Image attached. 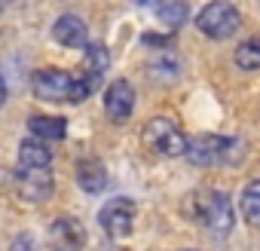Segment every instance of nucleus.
Wrapping results in <instances>:
<instances>
[{
  "label": "nucleus",
  "instance_id": "f257e3e1",
  "mask_svg": "<svg viewBox=\"0 0 260 251\" xmlns=\"http://www.w3.org/2000/svg\"><path fill=\"white\" fill-rule=\"evenodd\" d=\"M187 214L196 224H202L211 236H230L233 221H236L230 196L223 190H208V187L187 196Z\"/></svg>",
  "mask_w": 260,
  "mask_h": 251
},
{
  "label": "nucleus",
  "instance_id": "f03ea898",
  "mask_svg": "<svg viewBox=\"0 0 260 251\" xmlns=\"http://www.w3.org/2000/svg\"><path fill=\"white\" fill-rule=\"evenodd\" d=\"M248 153L245 141L242 138H233V135H196V138H187V163L193 166H236L242 163Z\"/></svg>",
  "mask_w": 260,
  "mask_h": 251
},
{
  "label": "nucleus",
  "instance_id": "7ed1b4c3",
  "mask_svg": "<svg viewBox=\"0 0 260 251\" xmlns=\"http://www.w3.org/2000/svg\"><path fill=\"white\" fill-rule=\"evenodd\" d=\"M144 144H147V150H153V153L162 156V160L184 156V150H187L184 132L178 129V122H172V119H166V116H153V119L144 125Z\"/></svg>",
  "mask_w": 260,
  "mask_h": 251
},
{
  "label": "nucleus",
  "instance_id": "20e7f679",
  "mask_svg": "<svg viewBox=\"0 0 260 251\" xmlns=\"http://www.w3.org/2000/svg\"><path fill=\"white\" fill-rule=\"evenodd\" d=\"M196 28L211 37V40H230L239 28H242V16L233 4H223V0H214L208 4L199 16H196Z\"/></svg>",
  "mask_w": 260,
  "mask_h": 251
},
{
  "label": "nucleus",
  "instance_id": "39448f33",
  "mask_svg": "<svg viewBox=\"0 0 260 251\" xmlns=\"http://www.w3.org/2000/svg\"><path fill=\"white\" fill-rule=\"evenodd\" d=\"M31 89L40 101H77V77L58 68H40L31 74Z\"/></svg>",
  "mask_w": 260,
  "mask_h": 251
},
{
  "label": "nucleus",
  "instance_id": "423d86ee",
  "mask_svg": "<svg viewBox=\"0 0 260 251\" xmlns=\"http://www.w3.org/2000/svg\"><path fill=\"white\" fill-rule=\"evenodd\" d=\"M98 224H101V230H104L110 239H125L128 233L135 230V202L125 199V196L110 199L107 205H101Z\"/></svg>",
  "mask_w": 260,
  "mask_h": 251
},
{
  "label": "nucleus",
  "instance_id": "0eeeda50",
  "mask_svg": "<svg viewBox=\"0 0 260 251\" xmlns=\"http://www.w3.org/2000/svg\"><path fill=\"white\" fill-rule=\"evenodd\" d=\"M13 187L19 193V199L25 202H46L52 196V169H40V172H25L16 169L13 172Z\"/></svg>",
  "mask_w": 260,
  "mask_h": 251
},
{
  "label": "nucleus",
  "instance_id": "6e6552de",
  "mask_svg": "<svg viewBox=\"0 0 260 251\" xmlns=\"http://www.w3.org/2000/svg\"><path fill=\"white\" fill-rule=\"evenodd\" d=\"M86 245V230L77 217L61 214L49 224V248L52 251H83Z\"/></svg>",
  "mask_w": 260,
  "mask_h": 251
},
{
  "label": "nucleus",
  "instance_id": "1a4fd4ad",
  "mask_svg": "<svg viewBox=\"0 0 260 251\" xmlns=\"http://www.w3.org/2000/svg\"><path fill=\"white\" fill-rule=\"evenodd\" d=\"M135 110V89L128 80H113L104 92V113L110 122H125Z\"/></svg>",
  "mask_w": 260,
  "mask_h": 251
},
{
  "label": "nucleus",
  "instance_id": "9d476101",
  "mask_svg": "<svg viewBox=\"0 0 260 251\" xmlns=\"http://www.w3.org/2000/svg\"><path fill=\"white\" fill-rule=\"evenodd\" d=\"M52 37H55V43H61V46H68V49L89 46V28H86V22H83L80 16H74V13H64V16L55 19Z\"/></svg>",
  "mask_w": 260,
  "mask_h": 251
},
{
  "label": "nucleus",
  "instance_id": "9b49d317",
  "mask_svg": "<svg viewBox=\"0 0 260 251\" xmlns=\"http://www.w3.org/2000/svg\"><path fill=\"white\" fill-rule=\"evenodd\" d=\"M52 166V153L46 147V141L40 138H28L19 144V163L16 169H25V172H40V169H49Z\"/></svg>",
  "mask_w": 260,
  "mask_h": 251
},
{
  "label": "nucleus",
  "instance_id": "f8f14e48",
  "mask_svg": "<svg viewBox=\"0 0 260 251\" xmlns=\"http://www.w3.org/2000/svg\"><path fill=\"white\" fill-rule=\"evenodd\" d=\"M74 175H77L80 190H86V193H101L107 187V169L98 160H80Z\"/></svg>",
  "mask_w": 260,
  "mask_h": 251
},
{
  "label": "nucleus",
  "instance_id": "ddd939ff",
  "mask_svg": "<svg viewBox=\"0 0 260 251\" xmlns=\"http://www.w3.org/2000/svg\"><path fill=\"white\" fill-rule=\"evenodd\" d=\"M28 129L40 141H61L68 135V119L64 116H31Z\"/></svg>",
  "mask_w": 260,
  "mask_h": 251
},
{
  "label": "nucleus",
  "instance_id": "4468645a",
  "mask_svg": "<svg viewBox=\"0 0 260 251\" xmlns=\"http://www.w3.org/2000/svg\"><path fill=\"white\" fill-rule=\"evenodd\" d=\"M153 13H156V19H159L162 25H169L172 31L181 28V25L187 22V16H190L184 0H159V4L153 7Z\"/></svg>",
  "mask_w": 260,
  "mask_h": 251
},
{
  "label": "nucleus",
  "instance_id": "2eb2a0df",
  "mask_svg": "<svg viewBox=\"0 0 260 251\" xmlns=\"http://www.w3.org/2000/svg\"><path fill=\"white\" fill-rule=\"evenodd\" d=\"M239 208H242L245 224H251V227H257V230H260V181H251V184L242 190Z\"/></svg>",
  "mask_w": 260,
  "mask_h": 251
},
{
  "label": "nucleus",
  "instance_id": "dca6fc26",
  "mask_svg": "<svg viewBox=\"0 0 260 251\" xmlns=\"http://www.w3.org/2000/svg\"><path fill=\"white\" fill-rule=\"evenodd\" d=\"M236 65L242 71H257L260 68V37H248L236 49Z\"/></svg>",
  "mask_w": 260,
  "mask_h": 251
},
{
  "label": "nucleus",
  "instance_id": "f3484780",
  "mask_svg": "<svg viewBox=\"0 0 260 251\" xmlns=\"http://www.w3.org/2000/svg\"><path fill=\"white\" fill-rule=\"evenodd\" d=\"M110 58H107V46L104 43H89L86 46V74L92 77H104Z\"/></svg>",
  "mask_w": 260,
  "mask_h": 251
},
{
  "label": "nucleus",
  "instance_id": "a211bd4d",
  "mask_svg": "<svg viewBox=\"0 0 260 251\" xmlns=\"http://www.w3.org/2000/svg\"><path fill=\"white\" fill-rule=\"evenodd\" d=\"M150 77H156L159 83H172V80L178 77V65H175L169 55H162L159 61H153V65H150Z\"/></svg>",
  "mask_w": 260,
  "mask_h": 251
},
{
  "label": "nucleus",
  "instance_id": "6ab92c4d",
  "mask_svg": "<svg viewBox=\"0 0 260 251\" xmlns=\"http://www.w3.org/2000/svg\"><path fill=\"white\" fill-rule=\"evenodd\" d=\"M10 251H40V248H37V242H34V236H28V233H22V236H16V239L10 242Z\"/></svg>",
  "mask_w": 260,
  "mask_h": 251
},
{
  "label": "nucleus",
  "instance_id": "aec40b11",
  "mask_svg": "<svg viewBox=\"0 0 260 251\" xmlns=\"http://www.w3.org/2000/svg\"><path fill=\"white\" fill-rule=\"evenodd\" d=\"M132 4H135V7H141V10H153L159 0H132Z\"/></svg>",
  "mask_w": 260,
  "mask_h": 251
},
{
  "label": "nucleus",
  "instance_id": "412c9836",
  "mask_svg": "<svg viewBox=\"0 0 260 251\" xmlns=\"http://www.w3.org/2000/svg\"><path fill=\"white\" fill-rule=\"evenodd\" d=\"M4 101H7V83H4V74H0V107H4Z\"/></svg>",
  "mask_w": 260,
  "mask_h": 251
},
{
  "label": "nucleus",
  "instance_id": "4be33fe9",
  "mask_svg": "<svg viewBox=\"0 0 260 251\" xmlns=\"http://www.w3.org/2000/svg\"><path fill=\"white\" fill-rule=\"evenodd\" d=\"M13 7V0H0V13H4V10H10Z\"/></svg>",
  "mask_w": 260,
  "mask_h": 251
}]
</instances>
